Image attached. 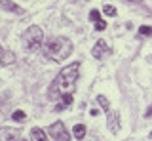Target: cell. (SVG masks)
<instances>
[{"label": "cell", "instance_id": "6da1fadb", "mask_svg": "<svg viewBox=\"0 0 152 141\" xmlns=\"http://www.w3.org/2000/svg\"><path fill=\"white\" fill-rule=\"evenodd\" d=\"M78 69H80V65L72 63V65H69V67H65L61 70V73L57 74V78L51 82L50 90H48V97H50V99H57V97H61V93L65 90L74 88L76 80H78Z\"/></svg>", "mask_w": 152, "mask_h": 141}, {"label": "cell", "instance_id": "7a4b0ae2", "mask_svg": "<svg viewBox=\"0 0 152 141\" xmlns=\"http://www.w3.org/2000/svg\"><path fill=\"white\" fill-rule=\"evenodd\" d=\"M70 51H72V42L66 38H53L44 44V55L57 63L69 57Z\"/></svg>", "mask_w": 152, "mask_h": 141}, {"label": "cell", "instance_id": "3957f363", "mask_svg": "<svg viewBox=\"0 0 152 141\" xmlns=\"http://www.w3.org/2000/svg\"><path fill=\"white\" fill-rule=\"evenodd\" d=\"M23 40H25V48H27V50L36 51L42 44H44V32H42L40 27L32 25V27H28V29L25 31Z\"/></svg>", "mask_w": 152, "mask_h": 141}, {"label": "cell", "instance_id": "277c9868", "mask_svg": "<svg viewBox=\"0 0 152 141\" xmlns=\"http://www.w3.org/2000/svg\"><path fill=\"white\" fill-rule=\"evenodd\" d=\"M48 131H50V135L55 141H70V135H69V131H66L63 122H55V124H51L50 128H48Z\"/></svg>", "mask_w": 152, "mask_h": 141}, {"label": "cell", "instance_id": "5b68a950", "mask_svg": "<svg viewBox=\"0 0 152 141\" xmlns=\"http://www.w3.org/2000/svg\"><path fill=\"white\" fill-rule=\"evenodd\" d=\"M110 54V48L107 46V42L104 40H97V44L93 46V50H91V55L95 59H103L104 55H108Z\"/></svg>", "mask_w": 152, "mask_h": 141}, {"label": "cell", "instance_id": "8992f818", "mask_svg": "<svg viewBox=\"0 0 152 141\" xmlns=\"http://www.w3.org/2000/svg\"><path fill=\"white\" fill-rule=\"evenodd\" d=\"M107 124H108V130H110L112 134H118V130H120V115H118L116 111H112L110 115H108Z\"/></svg>", "mask_w": 152, "mask_h": 141}, {"label": "cell", "instance_id": "52a82bcc", "mask_svg": "<svg viewBox=\"0 0 152 141\" xmlns=\"http://www.w3.org/2000/svg\"><path fill=\"white\" fill-rule=\"evenodd\" d=\"M19 137V130L13 128H0V141H13Z\"/></svg>", "mask_w": 152, "mask_h": 141}, {"label": "cell", "instance_id": "ba28073f", "mask_svg": "<svg viewBox=\"0 0 152 141\" xmlns=\"http://www.w3.org/2000/svg\"><path fill=\"white\" fill-rule=\"evenodd\" d=\"M31 135H32V139H34V141H48L46 131L40 130V128H32V130H31Z\"/></svg>", "mask_w": 152, "mask_h": 141}, {"label": "cell", "instance_id": "9c48e42d", "mask_svg": "<svg viewBox=\"0 0 152 141\" xmlns=\"http://www.w3.org/2000/svg\"><path fill=\"white\" fill-rule=\"evenodd\" d=\"M0 4H2L4 8H6L8 12H15V13H23V10L17 6V4H13V2H10V0H0Z\"/></svg>", "mask_w": 152, "mask_h": 141}, {"label": "cell", "instance_id": "30bf717a", "mask_svg": "<svg viewBox=\"0 0 152 141\" xmlns=\"http://www.w3.org/2000/svg\"><path fill=\"white\" fill-rule=\"evenodd\" d=\"M72 134H74L76 139H82L84 135H86V126L84 124H76L74 128H72Z\"/></svg>", "mask_w": 152, "mask_h": 141}, {"label": "cell", "instance_id": "8fae6325", "mask_svg": "<svg viewBox=\"0 0 152 141\" xmlns=\"http://www.w3.org/2000/svg\"><path fill=\"white\" fill-rule=\"evenodd\" d=\"M13 59H15V55H13L12 51H4L0 63H2V65H10V63H13Z\"/></svg>", "mask_w": 152, "mask_h": 141}, {"label": "cell", "instance_id": "7c38bea8", "mask_svg": "<svg viewBox=\"0 0 152 141\" xmlns=\"http://www.w3.org/2000/svg\"><path fill=\"white\" fill-rule=\"evenodd\" d=\"M12 118H13V120H17V122H23V120L27 118V115H25L23 111H15V112L12 115Z\"/></svg>", "mask_w": 152, "mask_h": 141}, {"label": "cell", "instance_id": "4fadbf2b", "mask_svg": "<svg viewBox=\"0 0 152 141\" xmlns=\"http://www.w3.org/2000/svg\"><path fill=\"white\" fill-rule=\"evenodd\" d=\"M103 12L104 13H107V15H116V8H114V6H110V4H104V8H103Z\"/></svg>", "mask_w": 152, "mask_h": 141}, {"label": "cell", "instance_id": "5bb4252c", "mask_svg": "<svg viewBox=\"0 0 152 141\" xmlns=\"http://www.w3.org/2000/svg\"><path fill=\"white\" fill-rule=\"evenodd\" d=\"M97 101H99V105H101L104 111H108V99H107L104 95H99V97H97Z\"/></svg>", "mask_w": 152, "mask_h": 141}, {"label": "cell", "instance_id": "9a60e30c", "mask_svg": "<svg viewBox=\"0 0 152 141\" xmlns=\"http://www.w3.org/2000/svg\"><path fill=\"white\" fill-rule=\"evenodd\" d=\"M139 32H141L142 36H150V35H152V27H148V25H142L141 29H139Z\"/></svg>", "mask_w": 152, "mask_h": 141}, {"label": "cell", "instance_id": "2e32d148", "mask_svg": "<svg viewBox=\"0 0 152 141\" xmlns=\"http://www.w3.org/2000/svg\"><path fill=\"white\" fill-rule=\"evenodd\" d=\"M61 101H63V105L69 107L70 103H72V93H65V95H61Z\"/></svg>", "mask_w": 152, "mask_h": 141}, {"label": "cell", "instance_id": "e0dca14e", "mask_svg": "<svg viewBox=\"0 0 152 141\" xmlns=\"http://www.w3.org/2000/svg\"><path fill=\"white\" fill-rule=\"evenodd\" d=\"M89 19L95 21V23H97V21H101V19H99V12H97V10H91V12H89Z\"/></svg>", "mask_w": 152, "mask_h": 141}, {"label": "cell", "instance_id": "ac0fdd59", "mask_svg": "<svg viewBox=\"0 0 152 141\" xmlns=\"http://www.w3.org/2000/svg\"><path fill=\"white\" fill-rule=\"evenodd\" d=\"M95 29H97V31H104V29H107V21H97V23H95Z\"/></svg>", "mask_w": 152, "mask_h": 141}, {"label": "cell", "instance_id": "d6986e66", "mask_svg": "<svg viewBox=\"0 0 152 141\" xmlns=\"http://www.w3.org/2000/svg\"><path fill=\"white\" fill-rule=\"evenodd\" d=\"M66 105H63V103H59V105H55V111H65Z\"/></svg>", "mask_w": 152, "mask_h": 141}, {"label": "cell", "instance_id": "ffe728a7", "mask_svg": "<svg viewBox=\"0 0 152 141\" xmlns=\"http://www.w3.org/2000/svg\"><path fill=\"white\" fill-rule=\"evenodd\" d=\"M146 116H152V107H150L148 111H146Z\"/></svg>", "mask_w": 152, "mask_h": 141}, {"label": "cell", "instance_id": "44dd1931", "mask_svg": "<svg viewBox=\"0 0 152 141\" xmlns=\"http://www.w3.org/2000/svg\"><path fill=\"white\" fill-rule=\"evenodd\" d=\"M4 54V50H2V46H0V55H2Z\"/></svg>", "mask_w": 152, "mask_h": 141}, {"label": "cell", "instance_id": "7402d4cb", "mask_svg": "<svg viewBox=\"0 0 152 141\" xmlns=\"http://www.w3.org/2000/svg\"><path fill=\"white\" fill-rule=\"evenodd\" d=\"M129 2H141V0H129Z\"/></svg>", "mask_w": 152, "mask_h": 141}, {"label": "cell", "instance_id": "603a6c76", "mask_svg": "<svg viewBox=\"0 0 152 141\" xmlns=\"http://www.w3.org/2000/svg\"><path fill=\"white\" fill-rule=\"evenodd\" d=\"M150 137H152V131H150Z\"/></svg>", "mask_w": 152, "mask_h": 141}]
</instances>
